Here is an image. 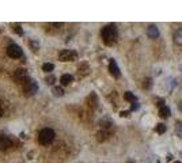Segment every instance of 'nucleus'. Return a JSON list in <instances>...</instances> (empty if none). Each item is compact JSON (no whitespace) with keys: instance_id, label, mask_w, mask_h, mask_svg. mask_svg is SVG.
<instances>
[{"instance_id":"nucleus-9","label":"nucleus","mask_w":182,"mask_h":163,"mask_svg":"<svg viewBox=\"0 0 182 163\" xmlns=\"http://www.w3.org/2000/svg\"><path fill=\"white\" fill-rule=\"evenodd\" d=\"M147 34H148L150 38H158L159 37V29H158L155 25H151V26H148V29H147Z\"/></svg>"},{"instance_id":"nucleus-24","label":"nucleus","mask_w":182,"mask_h":163,"mask_svg":"<svg viewBox=\"0 0 182 163\" xmlns=\"http://www.w3.org/2000/svg\"><path fill=\"white\" fill-rule=\"evenodd\" d=\"M1 116H3V109L0 107V117H1Z\"/></svg>"},{"instance_id":"nucleus-1","label":"nucleus","mask_w":182,"mask_h":163,"mask_svg":"<svg viewBox=\"0 0 182 163\" xmlns=\"http://www.w3.org/2000/svg\"><path fill=\"white\" fill-rule=\"evenodd\" d=\"M101 35H102V39L106 45H113L116 44L117 41V35H118V32H117V27L116 25H107L102 29L101 32Z\"/></svg>"},{"instance_id":"nucleus-22","label":"nucleus","mask_w":182,"mask_h":163,"mask_svg":"<svg viewBox=\"0 0 182 163\" xmlns=\"http://www.w3.org/2000/svg\"><path fill=\"white\" fill-rule=\"evenodd\" d=\"M129 113H131V112L125 110V112H121V113H120V116H121V117H129Z\"/></svg>"},{"instance_id":"nucleus-4","label":"nucleus","mask_w":182,"mask_h":163,"mask_svg":"<svg viewBox=\"0 0 182 163\" xmlns=\"http://www.w3.org/2000/svg\"><path fill=\"white\" fill-rule=\"evenodd\" d=\"M76 57H78V55L74 50H61L58 53L60 61H74V60H76Z\"/></svg>"},{"instance_id":"nucleus-15","label":"nucleus","mask_w":182,"mask_h":163,"mask_svg":"<svg viewBox=\"0 0 182 163\" xmlns=\"http://www.w3.org/2000/svg\"><path fill=\"white\" fill-rule=\"evenodd\" d=\"M52 93H53L55 97H63V94H64V91H63V88L61 87H53Z\"/></svg>"},{"instance_id":"nucleus-12","label":"nucleus","mask_w":182,"mask_h":163,"mask_svg":"<svg viewBox=\"0 0 182 163\" xmlns=\"http://www.w3.org/2000/svg\"><path fill=\"white\" fill-rule=\"evenodd\" d=\"M170 109L167 106H162L160 109H159V116L162 117V118H167V117H170Z\"/></svg>"},{"instance_id":"nucleus-2","label":"nucleus","mask_w":182,"mask_h":163,"mask_svg":"<svg viewBox=\"0 0 182 163\" xmlns=\"http://www.w3.org/2000/svg\"><path fill=\"white\" fill-rule=\"evenodd\" d=\"M53 139H55V131L50 129V128H44L42 131L39 132V135H38L39 143L44 145L50 144V143L53 141Z\"/></svg>"},{"instance_id":"nucleus-6","label":"nucleus","mask_w":182,"mask_h":163,"mask_svg":"<svg viewBox=\"0 0 182 163\" xmlns=\"http://www.w3.org/2000/svg\"><path fill=\"white\" fill-rule=\"evenodd\" d=\"M14 78H15V80L19 82V83H25V82L29 79L27 72H26V69H23V68L16 69V71H15V75H14Z\"/></svg>"},{"instance_id":"nucleus-5","label":"nucleus","mask_w":182,"mask_h":163,"mask_svg":"<svg viewBox=\"0 0 182 163\" xmlns=\"http://www.w3.org/2000/svg\"><path fill=\"white\" fill-rule=\"evenodd\" d=\"M7 55L11 58H20L22 57V49L16 44H11L7 48Z\"/></svg>"},{"instance_id":"nucleus-20","label":"nucleus","mask_w":182,"mask_h":163,"mask_svg":"<svg viewBox=\"0 0 182 163\" xmlns=\"http://www.w3.org/2000/svg\"><path fill=\"white\" fill-rule=\"evenodd\" d=\"M55 82H56V78H55V76H48V78H46V83H48V84H53Z\"/></svg>"},{"instance_id":"nucleus-11","label":"nucleus","mask_w":182,"mask_h":163,"mask_svg":"<svg viewBox=\"0 0 182 163\" xmlns=\"http://www.w3.org/2000/svg\"><path fill=\"white\" fill-rule=\"evenodd\" d=\"M72 80H74V78H72V75H69V74L63 75L61 76V79H60V82H61V84H63V86H68Z\"/></svg>"},{"instance_id":"nucleus-19","label":"nucleus","mask_w":182,"mask_h":163,"mask_svg":"<svg viewBox=\"0 0 182 163\" xmlns=\"http://www.w3.org/2000/svg\"><path fill=\"white\" fill-rule=\"evenodd\" d=\"M151 86H152V79L147 78V79L144 80V83H143V87L144 88H151Z\"/></svg>"},{"instance_id":"nucleus-25","label":"nucleus","mask_w":182,"mask_h":163,"mask_svg":"<svg viewBox=\"0 0 182 163\" xmlns=\"http://www.w3.org/2000/svg\"><path fill=\"white\" fill-rule=\"evenodd\" d=\"M174 163H181V162H174Z\"/></svg>"},{"instance_id":"nucleus-3","label":"nucleus","mask_w":182,"mask_h":163,"mask_svg":"<svg viewBox=\"0 0 182 163\" xmlns=\"http://www.w3.org/2000/svg\"><path fill=\"white\" fill-rule=\"evenodd\" d=\"M23 88H25V93L27 97H30V95H34L37 93L38 90V84L35 80H33V79H27V80L23 83Z\"/></svg>"},{"instance_id":"nucleus-13","label":"nucleus","mask_w":182,"mask_h":163,"mask_svg":"<svg viewBox=\"0 0 182 163\" xmlns=\"http://www.w3.org/2000/svg\"><path fill=\"white\" fill-rule=\"evenodd\" d=\"M124 98H125L128 102H136L137 101V98H136V95L133 94V93H131V91H126V93H124Z\"/></svg>"},{"instance_id":"nucleus-7","label":"nucleus","mask_w":182,"mask_h":163,"mask_svg":"<svg viewBox=\"0 0 182 163\" xmlns=\"http://www.w3.org/2000/svg\"><path fill=\"white\" fill-rule=\"evenodd\" d=\"M109 71H110V74H112L114 78H120V76H121V71H120L118 65L116 63V60H113V58L109 61Z\"/></svg>"},{"instance_id":"nucleus-8","label":"nucleus","mask_w":182,"mask_h":163,"mask_svg":"<svg viewBox=\"0 0 182 163\" xmlns=\"http://www.w3.org/2000/svg\"><path fill=\"white\" fill-rule=\"evenodd\" d=\"M11 145H12V141L8 137H6V136H1V137H0V150L1 151H6L7 148H10Z\"/></svg>"},{"instance_id":"nucleus-18","label":"nucleus","mask_w":182,"mask_h":163,"mask_svg":"<svg viewBox=\"0 0 182 163\" xmlns=\"http://www.w3.org/2000/svg\"><path fill=\"white\" fill-rule=\"evenodd\" d=\"M101 125L103 126V128H109V126L113 125V124H112V121H110L109 118H103L102 121H101Z\"/></svg>"},{"instance_id":"nucleus-23","label":"nucleus","mask_w":182,"mask_h":163,"mask_svg":"<svg viewBox=\"0 0 182 163\" xmlns=\"http://www.w3.org/2000/svg\"><path fill=\"white\" fill-rule=\"evenodd\" d=\"M137 109H139V103L133 102V103H132V107H131V110H137Z\"/></svg>"},{"instance_id":"nucleus-21","label":"nucleus","mask_w":182,"mask_h":163,"mask_svg":"<svg viewBox=\"0 0 182 163\" xmlns=\"http://www.w3.org/2000/svg\"><path fill=\"white\" fill-rule=\"evenodd\" d=\"M14 30L18 33L19 35H22V34H23V30L20 29V26H19V25H15V26H14Z\"/></svg>"},{"instance_id":"nucleus-14","label":"nucleus","mask_w":182,"mask_h":163,"mask_svg":"<svg viewBox=\"0 0 182 163\" xmlns=\"http://www.w3.org/2000/svg\"><path fill=\"white\" fill-rule=\"evenodd\" d=\"M53 69H55V65L52 63H45L42 65V71H45V72H52Z\"/></svg>"},{"instance_id":"nucleus-17","label":"nucleus","mask_w":182,"mask_h":163,"mask_svg":"<svg viewBox=\"0 0 182 163\" xmlns=\"http://www.w3.org/2000/svg\"><path fill=\"white\" fill-rule=\"evenodd\" d=\"M166 129H167V128H166V125H164V124H156V128H155V131H156L158 133H160V135H162V133H164V132H166Z\"/></svg>"},{"instance_id":"nucleus-10","label":"nucleus","mask_w":182,"mask_h":163,"mask_svg":"<svg viewBox=\"0 0 182 163\" xmlns=\"http://www.w3.org/2000/svg\"><path fill=\"white\" fill-rule=\"evenodd\" d=\"M174 42L178 46H182V29H179V30H177L174 33Z\"/></svg>"},{"instance_id":"nucleus-16","label":"nucleus","mask_w":182,"mask_h":163,"mask_svg":"<svg viewBox=\"0 0 182 163\" xmlns=\"http://www.w3.org/2000/svg\"><path fill=\"white\" fill-rule=\"evenodd\" d=\"M97 136H98V140H99V141H105V140L107 139V132L106 131H101V132H98Z\"/></svg>"}]
</instances>
